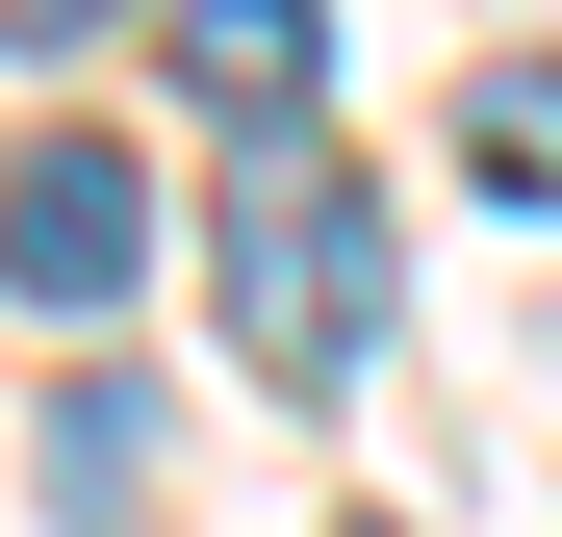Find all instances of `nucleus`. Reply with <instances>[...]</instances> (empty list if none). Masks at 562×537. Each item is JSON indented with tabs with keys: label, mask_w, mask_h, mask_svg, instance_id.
I'll return each instance as SVG.
<instances>
[{
	"label": "nucleus",
	"mask_w": 562,
	"mask_h": 537,
	"mask_svg": "<svg viewBox=\"0 0 562 537\" xmlns=\"http://www.w3.org/2000/svg\"><path fill=\"white\" fill-rule=\"evenodd\" d=\"M26 461H52V512H128V486H154V384H77Z\"/></svg>",
	"instance_id": "20e7f679"
},
{
	"label": "nucleus",
	"mask_w": 562,
	"mask_h": 537,
	"mask_svg": "<svg viewBox=\"0 0 562 537\" xmlns=\"http://www.w3.org/2000/svg\"><path fill=\"white\" fill-rule=\"evenodd\" d=\"M0 282H26V307H128V282H154V179H128L103 128H52L26 179H0Z\"/></svg>",
	"instance_id": "f03ea898"
},
{
	"label": "nucleus",
	"mask_w": 562,
	"mask_h": 537,
	"mask_svg": "<svg viewBox=\"0 0 562 537\" xmlns=\"http://www.w3.org/2000/svg\"><path fill=\"white\" fill-rule=\"evenodd\" d=\"M154 26H179V77H205L231 128H307L333 103V0H154Z\"/></svg>",
	"instance_id": "7ed1b4c3"
},
{
	"label": "nucleus",
	"mask_w": 562,
	"mask_h": 537,
	"mask_svg": "<svg viewBox=\"0 0 562 537\" xmlns=\"http://www.w3.org/2000/svg\"><path fill=\"white\" fill-rule=\"evenodd\" d=\"M205 256H231V358L256 384H358V358H384V205H358L307 128H256V179H231Z\"/></svg>",
	"instance_id": "f257e3e1"
},
{
	"label": "nucleus",
	"mask_w": 562,
	"mask_h": 537,
	"mask_svg": "<svg viewBox=\"0 0 562 537\" xmlns=\"http://www.w3.org/2000/svg\"><path fill=\"white\" fill-rule=\"evenodd\" d=\"M77 26H128V0H0V52H77Z\"/></svg>",
	"instance_id": "423d86ee"
},
{
	"label": "nucleus",
	"mask_w": 562,
	"mask_h": 537,
	"mask_svg": "<svg viewBox=\"0 0 562 537\" xmlns=\"http://www.w3.org/2000/svg\"><path fill=\"white\" fill-rule=\"evenodd\" d=\"M358 537H409V512H358Z\"/></svg>",
	"instance_id": "0eeeda50"
},
{
	"label": "nucleus",
	"mask_w": 562,
	"mask_h": 537,
	"mask_svg": "<svg viewBox=\"0 0 562 537\" xmlns=\"http://www.w3.org/2000/svg\"><path fill=\"white\" fill-rule=\"evenodd\" d=\"M460 154H486V179H562V77H486V103H460Z\"/></svg>",
	"instance_id": "39448f33"
}]
</instances>
